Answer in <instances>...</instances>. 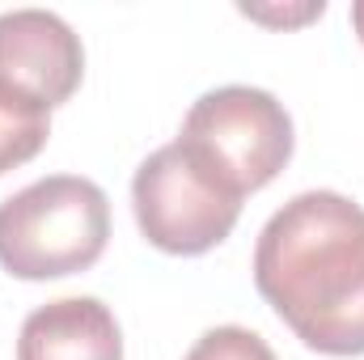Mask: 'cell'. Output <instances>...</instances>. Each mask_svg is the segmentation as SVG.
<instances>
[{"instance_id":"1","label":"cell","mask_w":364,"mask_h":360,"mask_svg":"<svg viewBox=\"0 0 364 360\" xmlns=\"http://www.w3.org/2000/svg\"><path fill=\"white\" fill-rule=\"evenodd\" d=\"M255 284L322 356H364V208L339 191L288 199L259 233Z\"/></svg>"},{"instance_id":"2","label":"cell","mask_w":364,"mask_h":360,"mask_svg":"<svg viewBox=\"0 0 364 360\" xmlns=\"http://www.w3.org/2000/svg\"><path fill=\"white\" fill-rule=\"evenodd\" d=\"M110 238V199L81 174H51L0 203V268L17 280L90 271Z\"/></svg>"},{"instance_id":"3","label":"cell","mask_w":364,"mask_h":360,"mask_svg":"<svg viewBox=\"0 0 364 360\" xmlns=\"http://www.w3.org/2000/svg\"><path fill=\"white\" fill-rule=\"evenodd\" d=\"M178 144L225 191H263L292 157V119L284 102L255 85L203 93L182 119Z\"/></svg>"},{"instance_id":"4","label":"cell","mask_w":364,"mask_h":360,"mask_svg":"<svg viewBox=\"0 0 364 360\" xmlns=\"http://www.w3.org/2000/svg\"><path fill=\"white\" fill-rule=\"evenodd\" d=\"M132 208L140 233L166 255H203L220 246L237 216L242 195L208 179L178 140L149 153L132 179Z\"/></svg>"},{"instance_id":"5","label":"cell","mask_w":364,"mask_h":360,"mask_svg":"<svg viewBox=\"0 0 364 360\" xmlns=\"http://www.w3.org/2000/svg\"><path fill=\"white\" fill-rule=\"evenodd\" d=\"M85 47L73 26L47 9L0 13V97L9 106L51 115L81 90Z\"/></svg>"},{"instance_id":"6","label":"cell","mask_w":364,"mask_h":360,"mask_svg":"<svg viewBox=\"0 0 364 360\" xmlns=\"http://www.w3.org/2000/svg\"><path fill=\"white\" fill-rule=\"evenodd\" d=\"M17 360H123V331L97 297H60L21 322Z\"/></svg>"},{"instance_id":"7","label":"cell","mask_w":364,"mask_h":360,"mask_svg":"<svg viewBox=\"0 0 364 360\" xmlns=\"http://www.w3.org/2000/svg\"><path fill=\"white\" fill-rule=\"evenodd\" d=\"M51 136V123L47 115H34V110H21V106H9L0 97V174L26 166L30 157L43 153Z\"/></svg>"},{"instance_id":"8","label":"cell","mask_w":364,"mask_h":360,"mask_svg":"<svg viewBox=\"0 0 364 360\" xmlns=\"http://www.w3.org/2000/svg\"><path fill=\"white\" fill-rule=\"evenodd\" d=\"M186 360H275V352L246 327H216L195 339Z\"/></svg>"},{"instance_id":"9","label":"cell","mask_w":364,"mask_h":360,"mask_svg":"<svg viewBox=\"0 0 364 360\" xmlns=\"http://www.w3.org/2000/svg\"><path fill=\"white\" fill-rule=\"evenodd\" d=\"M352 26H356V34H360V43H364V0L352 4Z\"/></svg>"}]
</instances>
